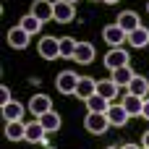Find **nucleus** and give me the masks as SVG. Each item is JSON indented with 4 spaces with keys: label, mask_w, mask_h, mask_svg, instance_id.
Here are the masks:
<instances>
[{
    "label": "nucleus",
    "mask_w": 149,
    "mask_h": 149,
    "mask_svg": "<svg viewBox=\"0 0 149 149\" xmlns=\"http://www.w3.org/2000/svg\"><path fill=\"white\" fill-rule=\"evenodd\" d=\"M131 63V55H128V50H123V47H113L107 55H105V68L107 71H118V68H123V65H128Z\"/></svg>",
    "instance_id": "obj_1"
},
{
    "label": "nucleus",
    "mask_w": 149,
    "mask_h": 149,
    "mask_svg": "<svg viewBox=\"0 0 149 149\" xmlns=\"http://www.w3.org/2000/svg\"><path fill=\"white\" fill-rule=\"evenodd\" d=\"M79 79H81V76H76L73 71H60V73L55 76V86H58L60 94H76Z\"/></svg>",
    "instance_id": "obj_2"
},
{
    "label": "nucleus",
    "mask_w": 149,
    "mask_h": 149,
    "mask_svg": "<svg viewBox=\"0 0 149 149\" xmlns=\"http://www.w3.org/2000/svg\"><path fill=\"white\" fill-rule=\"evenodd\" d=\"M84 126H86V131H89V134L102 136V134L110 128V120H107V115H105V113H89V115L84 118Z\"/></svg>",
    "instance_id": "obj_3"
},
{
    "label": "nucleus",
    "mask_w": 149,
    "mask_h": 149,
    "mask_svg": "<svg viewBox=\"0 0 149 149\" xmlns=\"http://www.w3.org/2000/svg\"><path fill=\"white\" fill-rule=\"evenodd\" d=\"M37 50H39V55L45 60H58L60 58V39L58 37H42Z\"/></svg>",
    "instance_id": "obj_4"
},
{
    "label": "nucleus",
    "mask_w": 149,
    "mask_h": 149,
    "mask_svg": "<svg viewBox=\"0 0 149 149\" xmlns=\"http://www.w3.org/2000/svg\"><path fill=\"white\" fill-rule=\"evenodd\" d=\"M102 39H105L107 45H113V47H120L123 42H128V34H126L118 24H110V26L102 29Z\"/></svg>",
    "instance_id": "obj_5"
},
{
    "label": "nucleus",
    "mask_w": 149,
    "mask_h": 149,
    "mask_svg": "<svg viewBox=\"0 0 149 149\" xmlns=\"http://www.w3.org/2000/svg\"><path fill=\"white\" fill-rule=\"evenodd\" d=\"M29 110H31V115H34V120H37V118H42L45 113L52 110V100H50L47 94H34V97L29 100Z\"/></svg>",
    "instance_id": "obj_6"
},
{
    "label": "nucleus",
    "mask_w": 149,
    "mask_h": 149,
    "mask_svg": "<svg viewBox=\"0 0 149 149\" xmlns=\"http://www.w3.org/2000/svg\"><path fill=\"white\" fill-rule=\"evenodd\" d=\"M26 141H29V144H42V147H50V144H47V131L42 128V123H39V120L26 123Z\"/></svg>",
    "instance_id": "obj_7"
},
{
    "label": "nucleus",
    "mask_w": 149,
    "mask_h": 149,
    "mask_svg": "<svg viewBox=\"0 0 149 149\" xmlns=\"http://www.w3.org/2000/svg\"><path fill=\"white\" fill-rule=\"evenodd\" d=\"M29 13H31V16H37V18L45 24V21L55 18V3H50V0H34Z\"/></svg>",
    "instance_id": "obj_8"
},
{
    "label": "nucleus",
    "mask_w": 149,
    "mask_h": 149,
    "mask_svg": "<svg viewBox=\"0 0 149 149\" xmlns=\"http://www.w3.org/2000/svg\"><path fill=\"white\" fill-rule=\"evenodd\" d=\"M76 18V5L68 0H58L55 3V21L58 24H71Z\"/></svg>",
    "instance_id": "obj_9"
},
{
    "label": "nucleus",
    "mask_w": 149,
    "mask_h": 149,
    "mask_svg": "<svg viewBox=\"0 0 149 149\" xmlns=\"http://www.w3.org/2000/svg\"><path fill=\"white\" fill-rule=\"evenodd\" d=\"M94 58H97V50H94L92 42H79V45H76V55H73V60H76L79 65H89Z\"/></svg>",
    "instance_id": "obj_10"
},
{
    "label": "nucleus",
    "mask_w": 149,
    "mask_h": 149,
    "mask_svg": "<svg viewBox=\"0 0 149 149\" xmlns=\"http://www.w3.org/2000/svg\"><path fill=\"white\" fill-rule=\"evenodd\" d=\"M97 94V79H92V76H81L79 79V86H76V97L79 100H89V97H94Z\"/></svg>",
    "instance_id": "obj_11"
},
{
    "label": "nucleus",
    "mask_w": 149,
    "mask_h": 149,
    "mask_svg": "<svg viewBox=\"0 0 149 149\" xmlns=\"http://www.w3.org/2000/svg\"><path fill=\"white\" fill-rule=\"evenodd\" d=\"M105 115H107L110 126H115V128H123V126L128 123V118H131V115L126 113V107H123V105H110Z\"/></svg>",
    "instance_id": "obj_12"
},
{
    "label": "nucleus",
    "mask_w": 149,
    "mask_h": 149,
    "mask_svg": "<svg viewBox=\"0 0 149 149\" xmlns=\"http://www.w3.org/2000/svg\"><path fill=\"white\" fill-rule=\"evenodd\" d=\"M8 45H10L13 50H26V47H29V34L16 24V26L8 31Z\"/></svg>",
    "instance_id": "obj_13"
},
{
    "label": "nucleus",
    "mask_w": 149,
    "mask_h": 149,
    "mask_svg": "<svg viewBox=\"0 0 149 149\" xmlns=\"http://www.w3.org/2000/svg\"><path fill=\"white\" fill-rule=\"evenodd\" d=\"M24 113H26V107H24L18 100H13V102L3 105V118H5V123H16V120H21V118H24Z\"/></svg>",
    "instance_id": "obj_14"
},
{
    "label": "nucleus",
    "mask_w": 149,
    "mask_h": 149,
    "mask_svg": "<svg viewBox=\"0 0 149 149\" xmlns=\"http://www.w3.org/2000/svg\"><path fill=\"white\" fill-rule=\"evenodd\" d=\"M115 24H118V26H120V29H123L126 34H131L134 29H139V26H141L139 16H136L134 10H123V13L118 16V21H115Z\"/></svg>",
    "instance_id": "obj_15"
},
{
    "label": "nucleus",
    "mask_w": 149,
    "mask_h": 149,
    "mask_svg": "<svg viewBox=\"0 0 149 149\" xmlns=\"http://www.w3.org/2000/svg\"><path fill=\"white\" fill-rule=\"evenodd\" d=\"M118 92H120V86H118L113 79H102V81H97V94L105 97L107 102H113V100L118 97Z\"/></svg>",
    "instance_id": "obj_16"
},
{
    "label": "nucleus",
    "mask_w": 149,
    "mask_h": 149,
    "mask_svg": "<svg viewBox=\"0 0 149 149\" xmlns=\"http://www.w3.org/2000/svg\"><path fill=\"white\" fill-rule=\"evenodd\" d=\"M128 45H131V47H136V50H144V47L149 45V29H147V26L134 29V31L128 34Z\"/></svg>",
    "instance_id": "obj_17"
},
{
    "label": "nucleus",
    "mask_w": 149,
    "mask_h": 149,
    "mask_svg": "<svg viewBox=\"0 0 149 149\" xmlns=\"http://www.w3.org/2000/svg\"><path fill=\"white\" fill-rule=\"evenodd\" d=\"M39 123H42V128L47 131V134H55V131H60V126H63V120H60V115L55 113V110H50V113H45L42 118H37Z\"/></svg>",
    "instance_id": "obj_18"
},
{
    "label": "nucleus",
    "mask_w": 149,
    "mask_h": 149,
    "mask_svg": "<svg viewBox=\"0 0 149 149\" xmlns=\"http://www.w3.org/2000/svg\"><path fill=\"white\" fill-rule=\"evenodd\" d=\"M120 105L126 107V113L134 118V115H139L141 118V105H144V100L141 97H136V94H126L123 100H120Z\"/></svg>",
    "instance_id": "obj_19"
},
{
    "label": "nucleus",
    "mask_w": 149,
    "mask_h": 149,
    "mask_svg": "<svg viewBox=\"0 0 149 149\" xmlns=\"http://www.w3.org/2000/svg\"><path fill=\"white\" fill-rule=\"evenodd\" d=\"M5 139H8V141H21V139H26V123H21V120L5 123Z\"/></svg>",
    "instance_id": "obj_20"
},
{
    "label": "nucleus",
    "mask_w": 149,
    "mask_h": 149,
    "mask_svg": "<svg viewBox=\"0 0 149 149\" xmlns=\"http://www.w3.org/2000/svg\"><path fill=\"white\" fill-rule=\"evenodd\" d=\"M128 94H136V97H147L149 94V79H144V76H134L131 79V84H128Z\"/></svg>",
    "instance_id": "obj_21"
},
{
    "label": "nucleus",
    "mask_w": 149,
    "mask_h": 149,
    "mask_svg": "<svg viewBox=\"0 0 149 149\" xmlns=\"http://www.w3.org/2000/svg\"><path fill=\"white\" fill-rule=\"evenodd\" d=\"M18 26H21V29H24V31H26V34L31 37V34H37V31H39V29H42L45 24H42V21H39L37 16H31V13H26V16H24L21 21H18Z\"/></svg>",
    "instance_id": "obj_22"
},
{
    "label": "nucleus",
    "mask_w": 149,
    "mask_h": 149,
    "mask_svg": "<svg viewBox=\"0 0 149 149\" xmlns=\"http://www.w3.org/2000/svg\"><path fill=\"white\" fill-rule=\"evenodd\" d=\"M134 76H136V73L131 71V65H123V68H118V71H113V76H110V79H113V81H115L118 86H128Z\"/></svg>",
    "instance_id": "obj_23"
},
{
    "label": "nucleus",
    "mask_w": 149,
    "mask_h": 149,
    "mask_svg": "<svg viewBox=\"0 0 149 149\" xmlns=\"http://www.w3.org/2000/svg\"><path fill=\"white\" fill-rule=\"evenodd\" d=\"M76 39L73 37H60V58L65 60V58H71L73 60V55H76Z\"/></svg>",
    "instance_id": "obj_24"
},
{
    "label": "nucleus",
    "mask_w": 149,
    "mask_h": 149,
    "mask_svg": "<svg viewBox=\"0 0 149 149\" xmlns=\"http://www.w3.org/2000/svg\"><path fill=\"white\" fill-rule=\"evenodd\" d=\"M86 107H89V113H107V107H110V102H107L105 97H100V94H94V97H89V100H86Z\"/></svg>",
    "instance_id": "obj_25"
},
{
    "label": "nucleus",
    "mask_w": 149,
    "mask_h": 149,
    "mask_svg": "<svg viewBox=\"0 0 149 149\" xmlns=\"http://www.w3.org/2000/svg\"><path fill=\"white\" fill-rule=\"evenodd\" d=\"M8 102H13V97H10V86H0V105H8Z\"/></svg>",
    "instance_id": "obj_26"
},
{
    "label": "nucleus",
    "mask_w": 149,
    "mask_h": 149,
    "mask_svg": "<svg viewBox=\"0 0 149 149\" xmlns=\"http://www.w3.org/2000/svg\"><path fill=\"white\" fill-rule=\"evenodd\" d=\"M141 118L149 120V100H144V105H141Z\"/></svg>",
    "instance_id": "obj_27"
},
{
    "label": "nucleus",
    "mask_w": 149,
    "mask_h": 149,
    "mask_svg": "<svg viewBox=\"0 0 149 149\" xmlns=\"http://www.w3.org/2000/svg\"><path fill=\"white\" fill-rule=\"evenodd\" d=\"M141 147L149 149V131H144V136H141Z\"/></svg>",
    "instance_id": "obj_28"
},
{
    "label": "nucleus",
    "mask_w": 149,
    "mask_h": 149,
    "mask_svg": "<svg viewBox=\"0 0 149 149\" xmlns=\"http://www.w3.org/2000/svg\"><path fill=\"white\" fill-rule=\"evenodd\" d=\"M120 149H141V147H136V144H123Z\"/></svg>",
    "instance_id": "obj_29"
},
{
    "label": "nucleus",
    "mask_w": 149,
    "mask_h": 149,
    "mask_svg": "<svg viewBox=\"0 0 149 149\" xmlns=\"http://www.w3.org/2000/svg\"><path fill=\"white\" fill-rule=\"evenodd\" d=\"M102 3H107V5H113V3H120V0H102Z\"/></svg>",
    "instance_id": "obj_30"
},
{
    "label": "nucleus",
    "mask_w": 149,
    "mask_h": 149,
    "mask_svg": "<svg viewBox=\"0 0 149 149\" xmlns=\"http://www.w3.org/2000/svg\"><path fill=\"white\" fill-rule=\"evenodd\" d=\"M107 149H120V147H107Z\"/></svg>",
    "instance_id": "obj_31"
},
{
    "label": "nucleus",
    "mask_w": 149,
    "mask_h": 149,
    "mask_svg": "<svg viewBox=\"0 0 149 149\" xmlns=\"http://www.w3.org/2000/svg\"><path fill=\"white\" fill-rule=\"evenodd\" d=\"M68 3H79V0H68Z\"/></svg>",
    "instance_id": "obj_32"
},
{
    "label": "nucleus",
    "mask_w": 149,
    "mask_h": 149,
    "mask_svg": "<svg viewBox=\"0 0 149 149\" xmlns=\"http://www.w3.org/2000/svg\"><path fill=\"white\" fill-rule=\"evenodd\" d=\"M45 149H55V147H45Z\"/></svg>",
    "instance_id": "obj_33"
},
{
    "label": "nucleus",
    "mask_w": 149,
    "mask_h": 149,
    "mask_svg": "<svg viewBox=\"0 0 149 149\" xmlns=\"http://www.w3.org/2000/svg\"><path fill=\"white\" fill-rule=\"evenodd\" d=\"M147 10H149V3H147Z\"/></svg>",
    "instance_id": "obj_34"
},
{
    "label": "nucleus",
    "mask_w": 149,
    "mask_h": 149,
    "mask_svg": "<svg viewBox=\"0 0 149 149\" xmlns=\"http://www.w3.org/2000/svg\"><path fill=\"white\" fill-rule=\"evenodd\" d=\"M94 3H97V0H94Z\"/></svg>",
    "instance_id": "obj_35"
}]
</instances>
